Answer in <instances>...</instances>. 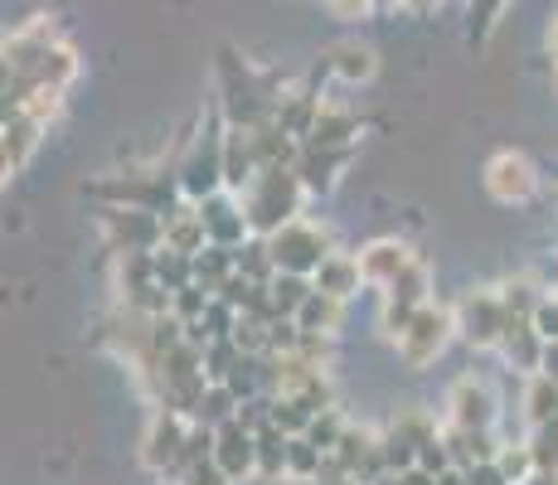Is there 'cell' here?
Listing matches in <instances>:
<instances>
[{"instance_id":"6da1fadb","label":"cell","mask_w":558,"mask_h":485,"mask_svg":"<svg viewBox=\"0 0 558 485\" xmlns=\"http://www.w3.org/2000/svg\"><path fill=\"white\" fill-rule=\"evenodd\" d=\"M447 336H452V316H447V311L423 306V311H417V316L403 326L399 350H403V360L413 364V369H423V364H433L437 354H442Z\"/></svg>"},{"instance_id":"7a4b0ae2","label":"cell","mask_w":558,"mask_h":485,"mask_svg":"<svg viewBox=\"0 0 558 485\" xmlns=\"http://www.w3.org/2000/svg\"><path fill=\"white\" fill-rule=\"evenodd\" d=\"M272 263L282 272H311V267L326 263V233L311 229V223H287L272 233Z\"/></svg>"},{"instance_id":"3957f363","label":"cell","mask_w":558,"mask_h":485,"mask_svg":"<svg viewBox=\"0 0 558 485\" xmlns=\"http://www.w3.org/2000/svg\"><path fill=\"white\" fill-rule=\"evenodd\" d=\"M461 330H466L471 344H496L510 336V311H506V296L496 291H471L461 301Z\"/></svg>"},{"instance_id":"277c9868","label":"cell","mask_w":558,"mask_h":485,"mask_svg":"<svg viewBox=\"0 0 558 485\" xmlns=\"http://www.w3.org/2000/svg\"><path fill=\"white\" fill-rule=\"evenodd\" d=\"M427 306V267L413 263L399 282L389 287V311H384V326L393 330V336H403V326L417 316V311Z\"/></svg>"},{"instance_id":"5b68a950","label":"cell","mask_w":558,"mask_h":485,"mask_svg":"<svg viewBox=\"0 0 558 485\" xmlns=\"http://www.w3.org/2000/svg\"><path fill=\"white\" fill-rule=\"evenodd\" d=\"M486 190L496 194L500 204H520L534 194V166L524 156H514V150H506V156H496L486 166Z\"/></svg>"},{"instance_id":"8992f818","label":"cell","mask_w":558,"mask_h":485,"mask_svg":"<svg viewBox=\"0 0 558 485\" xmlns=\"http://www.w3.org/2000/svg\"><path fill=\"white\" fill-rule=\"evenodd\" d=\"M408 267H413V253H408L403 243H369L360 253V272H364V282H374V287H393Z\"/></svg>"},{"instance_id":"52a82bcc","label":"cell","mask_w":558,"mask_h":485,"mask_svg":"<svg viewBox=\"0 0 558 485\" xmlns=\"http://www.w3.org/2000/svg\"><path fill=\"white\" fill-rule=\"evenodd\" d=\"M452 417L457 427H471V433H486L490 417H496V403H490V388L476 379H461L452 388Z\"/></svg>"},{"instance_id":"ba28073f","label":"cell","mask_w":558,"mask_h":485,"mask_svg":"<svg viewBox=\"0 0 558 485\" xmlns=\"http://www.w3.org/2000/svg\"><path fill=\"white\" fill-rule=\"evenodd\" d=\"M39 132H45V122H35L29 112H15L5 122V175L29 160V150L39 146Z\"/></svg>"},{"instance_id":"9c48e42d","label":"cell","mask_w":558,"mask_h":485,"mask_svg":"<svg viewBox=\"0 0 558 485\" xmlns=\"http://www.w3.org/2000/svg\"><path fill=\"white\" fill-rule=\"evenodd\" d=\"M360 282H364L360 257L355 263H350V257H326V263L316 267V291H326V296H336V301H345Z\"/></svg>"},{"instance_id":"30bf717a","label":"cell","mask_w":558,"mask_h":485,"mask_svg":"<svg viewBox=\"0 0 558 485\" xmlns=\"http://www.w3.org/2000/svg\"><path fill=\"white\" fill-rule=\"evenodd\" d=\"M185 441H190V437L180 433L175 417H160L151 441H146V461H151V466H175V461H180V447H185Z\"/></svg>"},{"instance_id":"8fae6325","label":"cell","mask_w":558,"mask_h":485,"mask_svg":"<svg viewBox=\"0 0 558 485\" xmlns=\"http://www.w3.org/2000/svg\"><path fill=\"white\" fill-rule=\"evenodd\" d=\"M253 457H257L253 437L243 433V427H223V437H219V466L229 471V476H243V471L253 466Z\"/></svg>"},{"instance_id":"7c38bea8","label":"cell","mask_w":558,"mask_h":485,"mask_svg":"<svg viewBox=\"0 0 558 485\" xmlns=\"http://www.w3.org/2000/svg\"><path fill=\"white\" fill-rule=\"evenodd\" d=\"M296 320H302L306 336H316V330H330V326L340 320V301H336V296H326V291H311L306 306L296 311Z\"/></svg>"},{"instance_id":"4fadbf2b","label":"cell","mask_w":558,"mask_h":485,"mask_svg":"<svg viewBox=\"0 0 558 485\" xmlns=\"http://www.w3.org/2000/svg\"><path fill=\"white\" fill-rule=\"evenodd\" d=\"M330 69H336L340 78H350V83L369 78V73H374V53L364 49V45H340L336 53H330Z\"/></svg>"},{"instance_id":"5bb4252c","label":"cell","mask_w":558,"mask_h":485,"mask_svg":"<svg viewBox=\"0 0 558 485\" xmlns=\"http://www.w3.org/2000/svg\"><path fill=\"white\" fill-rule=\"evenodd\" d=\"M530 417L539 427L558 423V384L554 379H534V388H530Z\"/></svg>"},{"instance_id":"9a60e30c","label":"cell","mask_w":558,"mask_h":485,"mask_svg":"<svg viewBox=\"0 0 558 485\" xmlns=\"http://www.w3.org/2000/svg\"><path fill=\"white\" fill-rule=\"evenodd\" d=\"M496 466H500V476L506 481H514V476H524V471L534 466V451H500Z\"/></svg>"},{"instance_id":"2e32d148","label":"cell","mask_w":558,"mask_h":485,"mask_svg":"<svg viewBox=\"0 0 558 485\" xmlns=\"http://www.w3.org/2000/svg\"><path fill=\"white\" fill-rule=\"evenodd\" d=\"M185 485H229V471L223 466H195L185 476Z\"/></svg>"},{"instance_id":"e0dca14e","label":"cell","mask_w":558,"mask_h":485,"mask_svg":"<svg viewBox=\"0 0 558 485\" xmlns=\"http://www.w3.org/2000/svg\"><path fill=\"white\" fill-rule=\"evenodd\" d=\"M539 336L558 340V306H539Z\"/></svg>"},{"instance_id":"ac0fdd59","label":"cell","mask_w":558,"mask_h":485,"mask_svg":"<svg viewBox=\"0 0 558 485\" xmlns=\"http://www.w3.org/2000/svg\"><path fill=\"white\" fill-rule=\"evenodd\" d=\"M403 5H408V10H417V15H427V10H433L437 0H403Z\"/></svg>"},{"instance_id":"d6986e66","label":"cell","mask_w":558,"mask_h":485,"mask_svg":"<svg viewBox=\"0 0 558 485\" xmlns=\"http://www.w3.org/2000/svg\"><path fill=\"white\" fill-rule=\"evenodd\" d=\"M403 485H433V481H427L423 471H408V476H403Z\"/></svg>"},{"instance_id":"ffe728a7","label":"cell","mask_w":558,"mask_h":485,"mask_svg":"<svg viewBox=\"0 0 558 485\" xmlns=\"http://www.w3.org/2000/svg\"><path fill=\"white\" fill-rule=\"evenodd\" d=\"M549 49H554V59H558V20H554V29H549Z\"/></svg>"}]
</instances>
